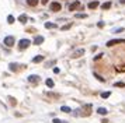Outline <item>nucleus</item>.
<instances>
[{"label":"nucleus","mask_w":125,"mask_h":123,"mask_svg":"<svg viewBox=\"0 0 125 123\" xmlns=\"http://www.w3.org/2000/svg\"><path fill=\"white\" fill-rule=\"evenodd\" d=\"M61 8H62L61 3H58V1H53V3H51V10H52L53 13H58V11H61Z\"/></svg>","instance_id":"20e7f679"},{"label":"nucleus","mask_w":125,"mask_h":123,"mask_svg":"<svg viewBox=\"0 0 125 123\" xmlns=\"http://www.w3.org/2000/svg\"><path fill=\"white\" fill-rule=\"evenodd\" d=\"M53 123H68L66 120H61V119H58V118H53Z\"/></svg>","instance_id":"5701e85b"},{"label":"nucleus","mask_w":125,"mask_h":123,"mask_svg":"<svg viewBox=\"0 0 125 123\" xmlns=\"http://www.w3.org/2000/svg\"><path fill=\"white\" fill-rule=\"evenodd\" d=\"M110 95H111V92H110V91L101 92V98H103V99H107V98H110Z\"/></svg>","instance_id":"a211bd4d"},{"label":"nucleus","mask_w":125,"mask_h":123,"mask_svg":"<svg viewBox=\"0 0 125 123\" xmlns=\"http://www.w3.org/2000/svg\"><path fill=\"white\" fill-rule=\"evenodd\" d=\"M18 21H20L21 24H25V22L28 21V17H27L25 14H20V15H18Z\"/></svg>","instance_id":"f8f14e48"},{"label":"nucleus","mask_w":125,"mask_h":123,"mask_svg":"<svg viewBox=\"0 0 125 123\" xmlns=\"http://www.w3.org/2000/svg\"><path fill=\"white\" fill-rule=\"evenodd\" d=\"M38 3H39V0H27V4H28V6H31V7L37 6Z\"/></svg>","instance_id":"f3484780"},{"label":"nucleus","mask_w":125,"mask_h":123,"mask_svg":"<svg viewBox=\"0 0 125 123\" xmlns=\"http://www.w3.org/2000/svg\"><path fill=\"white\" fill-rule=\"evenodd\" d=\"M28 81L32 83V84H37V83L39 81V76H37V74H31V76H28Z\"/></svg>","instance_id":"423d86ee"},{"label":"nucleus","mask_w":125,"mask_h":123,"mask_svg":"<svg viewBox=\"0 0 125 123\" xmlns=\"http://www.w3.org/2000/svg\"><path fill=\"white\" fill-rule=\"evenodd\" d=\"M94 77H96V78H97V80H98V81H101V83H106V80H104V78H103V77H101V76H98V74H97V73H94Z\"/></svg>","instance_id":"4be33fe9"},{"label":"nucleus","mask_w":125,"mask_h":123,"mask_svg":"<svg viewBox=\"0 0 125 123\" xmlns=\"http://www.w3.org/2000/svg\"><path fill=\"white\" fill-rule=\"evenodd\" d=\"M114 87H118V88H124V87H125V83H122V81H117V83H114Z\"/></svg>","instance_id":"aec40b11"},{"label":"nucleus","mask_w":125,"mask_h":123,"mask_svg":"<svg viewBox=\"0 0 125 123\" xmlns=\"http://www.w3.org/2000/svg\"><path fill=\"white\" fill-rule=\"evenodd\" d=\"M97 113H98V115H101V116H106V115L108 113V111H107L106 108L100 106V108H97Z\"/></svg>","instance_id":"9b49d317"},{"label":"nucleus","mask_w":125,"mask_h":123,"mask_svg":"<svg viewBox=\"0 0 125 123\" xmlns=\"http://www.w3.org/2000/svg\"><path fill=\"white\" fill-rule=\"evenodd\" d=\"M14 42H15L14 36H6V38H4V45H6V46H8V48H10V46H13V45H14Z\"/></svg>","instance_id":"39448f33"},{"label":"nucleus","mask_w":125,"mask_h":123,"mask_svg":"<svg viewBox=\"0 0 125 123\" xmlns=\"http://www.w3.org/2000/svg\"><path fill=\"white\" fill-rule=\"evenodd\" d=\"M70 27H72V24H68V25H63V27H61V29H62V31H66V29H69Z\"/></svg>","instance_id":"b1692460"},{"label":"nucleus","mask_w":125,"mask_h":123,"mask_svg":"<svg viewBox=\"0 0 125 123\" xmlns=\"http://www.w3.org/2000/svg\"><path fill=\"white\" fill-rule=\"evenodd\" d=\"M75 17H76V18H86V17H87V14H76Z\"/></svg>","instance_id":"393cba45"},{"label":"nucleus","mask_w":125,"mask_h":123,"mask_svg":"<svg viewBox=\"0 0 125 123\" xmlns=\"http://www.w3.org/2000/svg\"><path fill=\"white\" fill-rule=\"evenodd\" d=\"M122 31H124V28H117L114 32H122Z\"/></svg>","instance_id":"cd10ccee"},{"label":"nucleus","mask_w":125,"mask_h":123,"mask_svg":"<svg viewBox=\"0 0 125 123\" xmlns=\"http://www.w3.org/2000/svg\"><path fill=\"white\" fill-rule=\"evenodd\" d=\"M111 6H113L111 1H106V3L101 4V8H103V10H108V8H111Z\"/></svg>","instance_id":"4468645a"},{"label":"nucleus","mask_w":125,"mask_h":123,"mask_svg":"<svg viewBox=\"0 0 125 123\" xmlns=\"http://www.w3.org/2000/svg\"><path fill=\"white\" fill-rule=\"evenodd\" d=\"M83 55H84V49H77V50H75L73 57H80V56H83Z\"/></svg>","instance_id":"ddd939ff"},{"label":"nucleus","mask_w":125,"mask_h":123,"mask_svg":"<svg viewBox=\"0 0 125 123\" xmlns=\"http://www.w3.org/2000/svg\"><path fill=\"white\" fill-rule=\"evenodd\" d=\"M97 27H98V28H103V27H104V22H103V21H100V22L97 24Z\"/></svg>","instance_id":"bb28decb"},{"label":"nucleus","mask_w":125,"mask_h":123,"mask_svg":"<svg viewBox=\"0 0 125 123\" xmlns=\"http://www.w3.org/2000/svg\"><path fill=\"white\" fill-rule=\"evenodd\" d=\"M59 71H61V70H59V69H58V67H55V69H53V73H56V74H58V73H59Z\"/></svg>","instance_id":"c85d7f7f"},{"label":"nucleus","mask_w":125,"mask_h":123,"mask_svg":"<svg viewBox=\"0 0 125 123\" xmlns=\"http://www.w3.org/2000/svg\"><path fill=\"white\" fill-rule=\"evenodd\" d=\"M31 62H32V63H41V62H44V56H42V55H37Z\"/></svg>","instance_id":"1a4fd4ad"},{"label":"nucleus","mask_w":125,"mask_h":123,"mask_svg":"<svg viewBox=\"0 0 125 123\" xmlns=\"http://www.w3.org/2000/svg\"><path fill=\"white\" fill-rule=\"evenodd\" d=\"M79 6H80V1H77V0L73 1V3H70V6H69V11H75Z\"/></svg>","instance_id":"6e6552de"},{"label":"nucleus","mask_w":125,"mask_h":123,"mask_svg":"<svg viewBox=\"0 0 125 123\" xmlns=\"http://www.w3.org/2000/svg\"><path fill=\"white\" fill-rule=\"evenodd\" d=\"M100 6V3H98V0H93V1H90L89 4H87V7L90 8V10H94V8H97Z\"/></svg>","instance_id":"0eeeda50"},{"label":"nucleus","mask_w":125,"mask_h":123,"mask_svg":"<svg viewBox=\"0 0 125 123\" xmlns=\"http://www.w3.org/2000/svg\"><path fill=\"white\" fill-rule=\"evenodd\" d=\"M18 67H20V64H18V63H10V64H8L10 71H17V70H18Z\"/></svg>","instance_id":"9d476101"},{"label":"nucleus","mask_w":125,"mask_h":123,"mask_svg":"<svg viewBox=\"0 0 125 123\" xmlns=\"http://www.w3.org/2000/svg\"><path fill=\"white\" fill-rule=\"evenodd\" d=\"M120 43H125V39L122 38H115V39H110L106 45L110 48V46H115V45H120Z\"/></svg>","instance_id":"f03ea898"},{"label":"nucleus","mask_w":125,"mask_h":123,"mask_svg":"<svg viewBox=\"0 0 125 123\" xmlns=\"http://www.w3.org/2000/svg\"><path fill=\"white\" fill-rule=\"evenodd\" d=\"M121 3H122V4H125V0H121Z\"/></svg>","instance_id":"7c9ffc66"},{"label":"nucleus","mask_w":125,"mask_h":123,"mask_svg":"<svg viewBox=\"0 0 125 123\" xmlns=\"http://www.w3.org/2000/svg\"><path fill=\"white\" fill-rule=\"evenodd\" d=\"M61 111H62V112H65V113H70V112H72V109H70L69 106H65V105L61 108Z\"/></svg>","instance_id":"6ab92c4d"},{"label":"nucleus","mask_w":125,"mask_h":123,"mask_svg":"<svg viewBox=\"0 0 125 123\" xmlns=\"http://www.w3.org/2000/svg\"><path fill=\"white\" fill-rule=\"evenodd\" d=\"M7 22H8V24H14V17H13L11 14L7 17Z\"/></svg>","instance_id":"412c9836"},{"label":"nucleus","mask_w":125,"mask_h":123,"mask_svg":"<svg viewBox=\"0 0 125 123\" xmlns=\"http://www.w3.org/2000/svg\"><path fill=\"white\" fill-rule=\"evenodd\" d=\"M45 84H46V87H48V88H53V85H55V84H53V80H52V78H46Z\"/></svg>","instance_id":"dca6fc26"},{"label":"nucleus","mask_w":125,"mask_h":123,"mask_svg":"<svg viewBox=\"0 0 125 123\" xmlns=\"http://www.w3.org/2000/svg\"><path fill=\"white\" fill-rule=\"evenodd\" d=\"M103 56H104L103 53H98V55H96V56H94V60H98V59H101Z\"/></svg>","instance_id":"a878e982"},{"label":"nucleus","mask_w":125,"mask_h":123,"mask_svg":"<svg viewBox=\"0 0 125 123\" xmlns=\"http://www.w3.org/2000/svg\"><path fill=\"white\" fill-rule=\"evenodd\" d=\"M39 1H41V3H42V4H46V3H48V1H49V0H39Z\"/></svg>","instance_id":"c756f323"},{"label":"nucleus","mask_w":125,"mask_h":123,"mask_svg":"<svg viewBox=\"0 0 125 123\" xmlns=\"http://www.w3.org/2000/svg\"><path fill=\"white\" fill-rule=\"evenodd\" d=\"M58 25L55 24V22H51V21H48V22H45V28H48V29H52V28H56Z\"/></svg>","instance_id":"2eb2a0df"},{"label":"nucleus","mask_w":125,"mask_h":123,"mask_svg":"<svg viewBox=\"0 0 125 123\" xmlns=\"http://www.w3.org/2000/svg\"><path fill=\"white\" fill-rule=\"evenodd\" d=\"M30 45H31V41L27 39V38H23V39L18 41V50H25Z\"/></svg>","instance_id":"f257e3e1"},{"label":"nucleus","mask_w":125,"mask_h":123,"mask_svg":"<svg viewBox=\"0 0 125 123\" xmlns=\"http://www.w3.org/2000/svg\"><path fill=\"white\" fill-rule=\"evenodd\" d=\"M44 41H45V38H44L42 35H37V36L34 38L32 43H34V45H37V46H39V45H42V43H44Z\"/></svg>","instance_id":"7ed1b4c3"}]
</instances>
